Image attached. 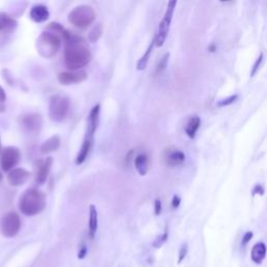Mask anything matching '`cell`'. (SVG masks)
<instances>
[{
	"instance_id": "obj_1",
	"label": "cell",
	"mask_w": 267,
	"mask_h": 267,
	"mask_svg": "<svg viewBox=\"0 0 267 267\" xmlns=\"http://www.w3.org/2000/svg\"><path fill=\"white\" fill-rule=\"evenodd\" d=\"M91 51L81 37L72 35L69 41L65 42L64 63L70 71H78L91 61Z\"/></svg>"
},
{
	"instance_id": "obj_2",
	"label": "cell",
	"mask_w": 267,
	"mask_h": 267,
	"mask_svg": "<svg viewBox=\"0 0 267 267\" xmlns=\"http://www.w3.org/2000/svg\"><path fill=\"white\" fill-rule=\"evenodd\" d=\"M19 210L26 216L40 214L46 207V195L37 188L26 189L19 198Z\"/></svg>"
},
{
	"instance_id": "obj_3",
	"label": "cell",
	"mask_w": 267,
	"mask_h": 267,
	"mask_svg": "<svg viewBox=\"0 0 267 267\" xmlns=\"http://www.w3.org/2000/svg\"><path fill=\"white\" fill-rule=\"evenodd\" d=\"M62 45V39L51 32H43L37 39L36 47L38 54L44 58L54 57Z\"/></svg>"
},
{
	"instance_id": "obj_4",
	"label": "cell",
	"mask_w": 267,
	"mask_h": 267,
	"mask_svg": "<svg viewBox=\"0 0 267 267\" xmlns=\"http://www.w3.org/2000/svg\"><path fill=\"white\" fill-rule=\"evenodd\" d=\"M96 19V13L91 5L80 4L74 7L68 15L69 23L80 29L90 26Z\"/></svg>"
},
{
	"instance_id": "obj_5",
	"label": "cell",
	"mask_w": 267,
	"mask_h": 267,
	"mask_svg": "<svg viewBox=\"0 0 267 267\" xmlns=\"http://www.w3.org/2000/svg\"><path fill=\"white\" fill-rule=\"evenodd\" d=\"M70 109V100L64 95H53L48 101V116L50 120L62 122Z\"/></svg>"
},
{
	"instance_id": "obj_6",
	"label": "cell",
	"mask_w": 267,
	"mask_h": 267,
	"mask_svg": "<svg viewBox=\"0 0 267 267\" xmlns=\"http://www.w3.org/2000/svg\"><path fill=\"white\" fill-rule=\"evenodd\" d=\"M175 5H176L175 0L169 1L168 4H167V10L164 14V17H163V19L161 20L160 24H159L158 34L154 36L155 46H157V47L163 46V44L165 43V40L167 38L169 29H170V24H172V21Z\"/></svg>"
},
{
	"instance_id": "obj_7",
	"label": "cell",
	"mask_w": 267,
	"mask_h": 267,
	"mask_svg": "<svg viewBox=\"0 0 267 267\" xmlns=\"http://www.w3.org/2000/svg\"><path fill=\"white\" fill-rule=\"evenodd\" d=\"M21 229V219L16 212L4 214L0 219V233L6 238H13Z\"/></svg>"
},
{
	"instance_id": "obj_8",
	"label": "cell",
	"mask_w": 267,
	"mask_h": 267,
	"mask_svg": "<svg viewBox=\"0 0 267 267\" xmlns=\"http://www.w3.org/2000/svg\"><path fill=\"white\" fill-rule=\"evenodd\" d=\"M21 160L20 150L16 146H6L0 154V166L5 172L15 169Z\"/></svg>"
},
{
	"instance_id": "obj_9",
	"label": "cell",
	"mask_w": 267,
	"mask_h": 267,
	"mask_svg": "<svg viewBox=\"0 0 267 267\" xmlns=\"http://www.w3.org/2000/svg\"><path fill=\"white\" fill-rule=\"evenodd\" d=\"M42 122V116L38 113H31L20 117V125L27 133H39Z\"/></svg>"
},
{
	"instance_id": "obj_10",
	"label": "cell",
	"mask_w": 267,
	"mask_h": 267,
	"mask_svg": "<svg viewBox=\"0 0 267 267\" xmlns=\"http://www.w3.org/2000/svg\"><path fill=\"white\" fill-rule=\"evenodd\" d=\"M88 74L84 70L78 71H65L57 74V81L63 86H70L74 84L81 83L86 80Z\"/></svg>"
},
{
	"instance_id": "obj_11",
	"label": "cell",
	"mask_w": 267,
	"mask_h": 267,
	"mask_svg": "<svg viewBox=\"0 0 267 267\" xmlns=\"http://www.w3.org/2000/svg\"><path fill=\"white\" fill-rule=\"evenodd\" d=\"M32 173L28 172V170L24 169V168H15L11 172L7 173V183H9L11 186L13 187H19L22 186V185H24L28 180L29 177H31Z\"/></svg>"
},
{
	"instance_id": "obj_12",
	"label": "cell",
	"mask_w": 267,
	"mask_h": 267,
	"mask_svg": "<svg viewBox=\"0 0 267 267\" xmlns=\"http://www.w3.org/2000/svg\"><path fill=\"white\" fill-rule=\"evenodd\" d=\"M54 164V159L51 157H48L44 160H41L38 162L36 170V177L35 181L37 185H43L47 181V177L49 175V172Z\"/></svg>"
},
{
	"instance_id": "obj_13",
	"label": "cell",
	"mask_w": 267,
	"mask_h": 267,
	"mask_svg": "<svg viewBox=\"0 0 267 267\" xmlns=\"http://www.w3.org/2000/svg\"><path fill=\"white\" fill-rule=\"evenodd\" d=\"M99 114H100V105H95L89 113L87 120V132L86 136L89 138H94L95 132L97 130L99 122Z\"/></svg>"
},
{
	"instance_id": "obj_14",
	"label": "cell",
	"mask_w": 267,
	"mask_h": 267,
	"mask_svg": "<svg viewBox=\"0 0 267 267\" xmlns=\"http://www.w3.org/2000/svg\"><path fill=\"white\" fill-rule=\"evenodd\" d=\"M50 13L48 11V7L42 3H37L32 6L31 11H29V18L35 23H43L49 19Z\"/></svg>"
},
{
	"instance_id": "obj_15",
	"label": "cell",
	"mask_w": 267,
	"mask_h": 267,
	"mask_svg": "<svg viewBox=\"0 0 267 267\" xmlns=\"http://www.w3.org/2000/svg\"><path fill=\"white\" fill-rule=\"evenodd\" d=\"M94 143V138H89V137H85V140L83 144L80 146V150L76 155V165H81L83 163L87 160L89 153H90L92 146Z\"/></svg>"
},
{
	"instance_id": "obj_16",
	"label": "cell",
	"mask_w": 267,
	"mask_h": 267,
	"mask_svg": "<svg viewBox=\"0 0 267 267\" xmlns=\"http://www.w3.org/2000/svg\"><path fill=\"white\" fill-rule=\"evenodd\" d=\"M267 254V247L264 242H257L251 248L250 259L256 264H261Z\"/></svg>"
},
{
	"instance_id": "obj_17",
	"label": "cell",
	"mask_w": 267,
	"mask_h": 267,
	"mask_svg": "<svg viewBox=\"0 0 267 267\" xmlns=\"http://www.w3.org/2000/svg\"><path fill=\"white\" fill-rule=\"evenodd\" d=\"M60 145H61V138L58 137L57 135L51 136L46 141H44V142L42 143V145L40 146L41 153L48 154V153H54V152L58 150Z\"/></svg>"
},
{
	"instance_id": "obj_18",
	"label": "cell",
	"mask_w": 267,
	"mask_h": 267,
	"mask_svg": "<svg viewBox=\"0 0 267 267\" xmlns=\"http://www.w3.org/2000/svg\"><path fill=\"white\" fill-rule=\"evenodd\" d=\"M98 228V213L96 210L94 205H90L89 207V234L93 239Z\"/></svg>"
},
{
	"instance_id": "obj_19",
	"label": "cell",
	"mask_w": 267,
	"mask_h": 267,
	"mask_svg": "<svg viewBox=\"0 0 267 267\" xmlns=\"http://www.w3.org/2000/svg\"><path fill=\"white\" fill-rule=\"evenodd\" d=\"M134 165L137 170V172L140 175H146L148 172V166H150V161H148V157L146 153H140L135 158L134 161Z\"/></svg>"
},
{
	"instance_id": "obj_20",
	"label": "cell",
	"mask_w": 267,
	"mask_h": 267,
	"mask_svg": "<svg viewBox=\"0 0 267 267\" xmlns=\"http://www.w3.org/2000/svg\"><path fill=\"white\" fill-rule=\"evenodd\" d=\"M165 160L169 166H179L185 162V153L177 150L168 152Z\"/></svg>"
},
{
	"instance_id": "obj_21",
	"label": "cell",
	"mask_w": 267,
	"mask_h": 267,
	"mask_svg": "<svg viewBox=\"0 0 267 267\" xmlns=\"http://www.w3.org/2000/svg\"><path fill=\"white\" fill-rule=\"evenodd\" d=\"M199 127H200V118L197 115H193L190 117L186 127H185V133L187 134V136L189 138L193 139L195 137V134L198 131Z\"/></svg>"
},
{
	"instance_id": "obj_22",
	"label": "cell",
	"mask_w": 267,
	"mask_h": 267,
	"mask_svg": "<svg viewBox=\"0 0 267 267\" xmlns=\"http://www.w3.org/2000/svg\"><path fill=\"white\" fill-rule=\"evenodd\" d=\"M17 21L6 13L0 12V32L12 31L17 26Z\"/></svg>"
},
{
	"instance_id": "obj_23",
	"label": "cell",
	"mask_w": 267,
	"mask_h": 267,
	"mask_svg": "<svg viewBox=\"0 0 267 267\" xmlns=\"http://www.w3.org/2000/svg\"><path fill=\"white\" fill-rule=\"evenodd\" d=\"M155 46V40H154V37H153V39L151 43V45L148 46V48L146 49V51L144 53V55L141 57L140 60L138 61L137 63V70H144L146 68V66L148 64V61H150V57H151V55L153 53V47Z\"/></svg>"
},
{
	"instance_id": "obj_24",
	"label": "cell",
	"mask_w": 267,
	"mask_h": 267,
	"mask_svg": "<svg viewBox=\"0 0 267 267\" xmlns=\"http://www.w3.org/2000/svg\"><path fill=\"white\" fill-rule=\"evenodd\" d=\"M103 33V26L101 23H97L95 24L90 32L88 34V40L89 42L91 43H96L99 39L100 37L102 36Z\"/></svg>"
},
{
	"instance_id": "obj_25",
	"label": "cell",
	"mask_w": 267,
	"mask_h": 267,
	"mask_svg": "<svg viewBox=\"0 0 267 267\" xmlns=\"http://www.w3.org/2000/svg\"><path fill=\"white\" fill-rule=\"evenodd\" d=\"M238 98V95H232V96H229V97L227 98H224L221 99L217 102V106L218 107H228L229 105H232L233 102L236 101V99Z\"/></svg>"
},
{
	"instance_id": "obj_26",
	"label": "cell",
	"mask_w": 267,
	"mask_h": 267,
	"mask_svg": "<svg viewBox=\"0 0 267 267\" xmlns=\"http://www.w3.org/2000/svg\"><path fill=\"white\" fill-rule=\"evenodd\" d=\"M168 58H169V54H166L164 57L161 58L158 66H157V73H160V72L165 70V68L167 67V64H168Z\"/></svg>"
},
{
	"instance_id": "obj_27",
	"label": "cell",
	"mask_w": 267,
	"mask_h": 267,
	"mask_svg": "<svg viewBox=\"0 0 267 267\" xmlns=\"http://www.w3.org/2000/svg\"><path fill=\"white\" fill-rule=\"evenodd\" d=\"M167 239H168V231L166 229L164 234L161 235V236H159L158 238L154 240V242H153V247H154V248H160V247H162L163 244H164V243L166 242Z\"/></svg>"
},
{
	"instance_id": "obj_28",
	"label": "cell",
	"mask_w": 267,
	"mask_h": 267,
	"mask_svg": "<svg viewBox=\"0 0 267 267\" xmlns=\"http://www.w3.org/2000/svg\"><path fill=\"white\" fill-rule=\"evenodd\" d=\"M5 101H6V93L4 89L0 86V113L5 112Z\"/></svg>"
},
{
	"instance_id": "obj_29",
	"label": "cell",
	"mask_w": 267,
	"mask_h": 267,
	"mask_svg": "<svg viewBox=\"0 0 267 267\" xmlns=\"http://www.w3.org/2000/svg\"><path fill=\"white\" fill-rule=\"evenodd\" d=\"M187 254H188V246H187V243H185V244H183V246L180 248L179 260H177V263H182L184 261V259L186 258Z\"/></svg>"
},
{
	"instance_id": "obj_30",
	"label": "cell",
	"mask_w": 267,
	"mask_h": 267,
	"mask_svg": "<svg viewBox=\"0 0 267 267\" xmlns=\"http://www.w3.org/2000/svg\"><path fill=\"white\" fill-rule=\"evenodd\" d=\"M263 57H264V55H263V53H261L260 56H259V57L257 58V61L255 62V64L253 66V69H251V72H250L251 76H254L255 74H256V72L258 71V69L260 68V65H261V63L263 61Z\"/></svg>"
},
{
	"instance_id": "obj_31",
	"label": "cell",
	"mask_w": 267,
	"mask_h": 267,
	"mask_svg": "<svg viewBox=\"0 0 267 267\" xmlns=\"http://www.w3.org/2000/svg\"><path fill=\"white\" fill-rule=\"evenodd\" d=\"M253 236H254V233H253V232H250V231H248V232H247L246 234H244L243 237H242L241 246H242L243 248H244V247H247L248 244V242H250L251 238H253Z\"/></svg>"
},
{
	"instance_id": "obj_32",
	"label": "cell",
	"mask_w": 267,
	"mask_h": 267,
	"mask_svg": "<svg viewBox=\"0 0 267 267\" xmlns=\"http://www.w3.org/2000/svg\"><path fill=\"white\" fill-rule=\"evenodd\" d=\"M88 253V248L86 247V244H83V246H81L79 248V250H78V254H77V258L78 259H84L86 257Z\"/></svg>"
},
{
	"instance_id": "obj_33",
	"label": "cell",
	"mask_w": 267,
	"mask_h": 267,
	"mask_svg": "<svg viewBox=\"0 0 267 267\" xmlns=\"http://www.w3.org/2000/svg\"><path fill=\"white\" fill-rule=\"evenodd\" d=\"M162 211V203L160 198H157L154 200V214L155 215H160Z\"/></svg>"
},
{
	"instance_id": "obj_34",
	"label": "cell",
	"mask_w": 267,
	"mask_h": 267,
	"mask_svg": "<svg viewBox=\"0 0 267 267\" xmlns=\"http://www.w3.org/2000/svg\"><path fill=\"white\" fill-rule=\"evenodd\" d=\"M180 204H181V198L177 195H174L172 198V206L173 209H176V208L180 206Z\"/></svg>"
},
{
	"instance_id": "obj_35",
	"label": "cell",
	"mask_w": 267,
	"mask_h": 267,
	"mask_svg": "<svg viewBox=\"0 0 267 267\" xmlns=\"http://www.w3.org/2000/svg\"><path fill=\"white\" fill-rule=\"evenodd\" d=\"M263 192H264V190H263L262 186H260V185H257V186H256V187L254 188V190H253V193H254V194H256V193L263 194Z\"/></svg>"
},
{
	"instance_id": "obj_36",
	"label": "cell",
	"mask_w": 267,
	"mask_h": 267,
	"mask_svg": "<svg viewBox=\"0 0 267 267\" xmlns=\"http://www.w3.org/2000/svg\"><path fill=\"white\" fill-rule=\"evenodd\" d=\"M3 151V148H2V144H1V136H0V154H1Z\"/></svg>"
},
{
	"instance_id": "obj_37",
	"label": "cell",
	"mask_w": 267,
	"mask_h": 267,
	"mask_svg": "<svg viewBox=\"0 0 267 267\" xmlns=\"http://www.w3.org/2000/svg\"><path fill=\"white\" fill-rule=\"evenodd\" d=\"M1 180H2V173L1 172H0V182H1Z\"/></svg>"
}]
</instances>
